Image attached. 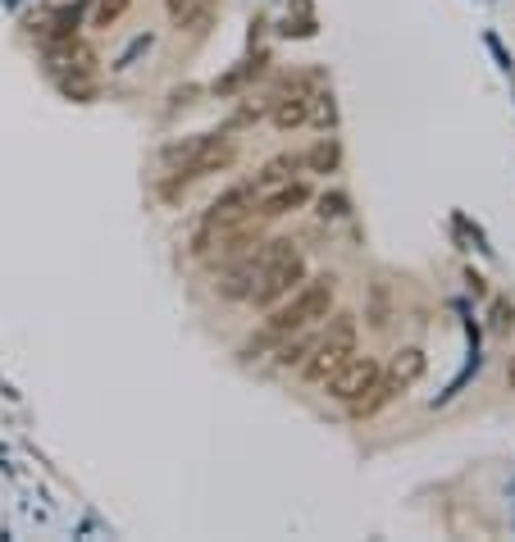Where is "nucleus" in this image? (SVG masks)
<instances>
[{
    "instance_id": "nucleus-1",
    "label": "nucleus",
    "mask_w": 515,
    "mask_h": 542,
    "mask_svg": "<svg viewBox=\"0 0 515 542\" xmlns=\"http://www.w3.org/2000/svg\"><path fill=\"white\" fill-rule=\"evenodd\" d=\"M333 283H338L333 274L306 278V283H301L297 292H288L279 306H269L265 333H260V338H251L242 356H251V351H265V347H279L283 338H297V333H306V328L324 324V319L333 315V297H338V287H333Z\"/></svg>"
},
{
    "instance_id": "nucleus-2",
    "label": "nucleus",
    "mask_w": 515,
    "mask_h": 542,
    "mask_svg": "<svg viewBox=\"0 0 515 542\" xmlns=\"http://www.w3.org/2000/svg\"><path fill=\"white\" fill-rule=\"evenodd\" d=\"M306 256L297 251V242L288 237H274V242H260V269H256V287H251V306L269 310L279 306L288 292H297L306 283Z\"/></svg>"
},
{
    "instance_id": "nucleus-3",
    "label": "nucleus",
    "mask_w": 515,
    "mask_h": 542,
    "mask_svg": "<svg viewBox=\"0 0 515 542\" xmlns=\"http://www.w3.org/2000/svg\"><path fill=\"white\" fill-rule=\"evenodd\" d=\"M165 164H169V174H174V183H169V192H174L178 183H196V178H206V174H224V169H233L237 164V142L233 137H224V133L187 137V142L169 146Z\"/></svg>"
},
{
    "instance_id": "nucleus-4",
    "label": "nucleus",
    "mask_w": 515,
    "mask_h": 542,
    "mask_svg": "<svg viewBox=\"0 0 515 542\" xmlns=\"http://www.w3.org/2000/svg\"><path fill=\"white\" fill-rule=\"evenodd\" d=\"M356 338H361V333H356V319L351 315H329L324 319V328L315 333V342H310L306 360H301V379L324 383L342 360L356 356Z\"/></svg>"
},
{
    "instance_id": "nucleus-5",
    "label": "nucleus",
    "mask_w": 515,
    "mask_h": 542,
    "mask_svg": "<svg viewBox=\"0 0 515 542\" xmlns=\"http://www.w3.org/2000/svg\"><path fill=\"white\" fill-rule=\"evenodd\" d=\"M379 379H383L379 360H374V356H351V360H342V365L333 369L329 379H324V388H329L333 401H342V406L356 410L374 388H379Z\"/></svg>"
},
{
    "instance_id": "nucleus-6",
    "label": "nucleus",
    "mask_w": 515,
    "mask_h": 542,
    "mask_svg": "<svg viewBox=\"0 0 515 542\" xmlns=\"http://www.w3.org/2000/svg\"><path fill=\"white\" fill-rule=\"evenodd\" d=\"M256 183H233L228 192H219L215 201H210V210H206V219H201V237H196V251L210 242L215 233H224V228H233V224H242V219H251V210H256Z\"/></svg>"
},
{
    "instance_id": "nucleus-7",
    "label": "nucleus",
    "mask_w": 515,
    "mask_h": 542,
    "mask_svg": "<svg viewBox=\"0 0 515 542\" xmlns=\"http://www.w3.org/2000/svg\"><path fill=\"white\" fill-rule=\"evenodd\" d=\"M310 105H315L310 82H283L279 92H274V101H269V123H274L279 133L306 128V123H310Z\"/></svg>"
},
{
    "instance_id": "nucleus-8",
    "label": "nucleus",
    "mask_w": 515,
    "mask_h": 542,
    "mask_svg": "<svg viewBox=\"0 0 515 542\" xmlns=\"http://www.w3.org/2000/svg\"><path fill=\"white\" fill-rule=\"evenodd\" d=\"M310 183L306 178H288V183H279V187H269V192H260L256 196V210L251 215L265 224V219H283V215H292V210H301V205H310Z\"/></svg>"
},
{
    "instance_id": "nucleus-9",
    "label": "nucleus",
    "mask_w": 515,
    "mask_h": 542,
    "mask_svg": "<svg viewBox=\"0 0 515 542\" xmlns=\"http://www.w3.org/2000/svg\"><path fill=\"white\" fill-rule=\"evenodd\" d=\"M424 369H429V360H424L420 347H402V351H392L388 369H383V388L397 397V392L415 388V383L424 379Z\"/></svg>"
},
{
    "instance_id": "nucleus-10",
    "label": "nucleus",
    "mask_w": 515,
    "mask_h": 542,
    "mask_svg": "<svg viewBox=\"0 0 515 542\" xmlns=\"http://www.w3.org/2000/svg\"><path fill=\"white\" fill-rule=\"evenodd\" d=\"M301 155H274V160L260 169L251 183H256V192H269V187H279V183H288V178H297V169H301Z\"/></svg>"
},
{
    "instance_id": "nucleus-11",
    "label": "nucleus",
    "mask_w": 515,
    "mask_h": 542,
    "mask_svg": "<svg viewBox=\"0 0 515 542\" xmlns=\"http://www.w3.org/2000/svg\"><path fill=\"white\" fill-rule=\"evenodd\" d=\"M78 23H83V5H69V10H60L51 19V28H46V41H51V46L73 41V37H78Z\"/></svg>"
},
{
    "instance_id": "nucleus-12",
    "label": "nucleus",
    "mask_w": 515,
    "mask_h": 542,
    "mask_svg": "<svg viewBox=\"0 0 515 542\" xmlns=\"http://www.w3.org/2000/svg\"><path fill=\"white\" fill-rule=\"evenodd\" d=\"M301 160H306L310 169H315V174H333L342 155H338V142H333V137H320V142H315V151L301 155Z\"/></svg>"
},
{
    "instance_id": "nucleus-13",
    "label": "nucleus",
    "mask_w": 515,
    "mask_h": 542,
    "mask_svg": "<svg viewBox=\"0 0 515 542\" xmlns=\"http://www.w3.org/2000/svg\"><path fill=\"white\" fill-rule=\"evenodd\" d=\"M169 5V19L178 23V28H187L192 19H201V10H206V0H165Z\"/></svg>"
},
{
    "instance_id": "nucleus-14",
    "label": "nucleus",
    "mask_w": 515,
    "mask_h": 542,
    "mask_svg": "<svg viewBox=\"0 0 515 542\" xmlns=\"http://www.w3.org/2000/svg\"><path fill=\"white\" fill-rule=\"evenodd\" d=\"M124 10H128V0H101V5H96V28H110Z\"/></svg>"
},
{
    "instance_id": "nucleus-15",
    "label": "nucleus",
    "mask_w": 515,
    "mask_h": 542,
    "mask_svg": "<svg viewBox=\"0 0 515 542\" xmlns=\"http://www.w3.org/2000/svg\"><path fill=\"white\" fill-rule=\"evenodd\" d=\"M320 215H324V219H342V215H347V196H324V201H320Z\"/></svg>"
},
{
    "instance_id": "nucleus-16",
    "label": "nucleus",
    "mask_w": 515,
    "mask_h": 542,
    "mask_svg": "<svg viewBox=\"0 0 515 542\" xmlns=\"http://www.w3.org/2000/svg\"><path fill=\"white\" fill-rule=\"evenodd\" d=\"M493 328H497V333H506V328H511V319H506V306L493 310Z\"/></svg>"
},
{
    "instance_id": "nucleus-17",
    "label": "nucleus",
    "mask_w": 515,
    "mask_h": 542,
    "mask_svg": "<svg viewBox=\"0 0 515 542\" xmlns=\"http://www.w3.org/2000/svg\"><path fill=\"white\" fill-rule=\"evenodd\" d=\"M506 383L515 388V356H511V365H506Z\"/></svg>"
}]
</instances>
